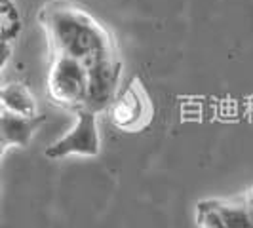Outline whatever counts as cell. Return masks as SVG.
<instances>
[{
  "instance_id": "4",
  "label": "cell",
  "mask_w": 253,
  "mask_h": 228,
  "mask_svg": "<svg viewBox=\"0 0 253 228\" xmlns=\"http://www.w3.org/2000/svg\"><path fill=\"white\" fill-rule=\"evenodd\" d=\"M99 149H101V139H99V129H97V114L80 107L76 109L75 127L57 143L50 145L46 149V156L51 160L65 158L71 154L97 156Z\"/></svg>"
},
{
  "instance_id": "8",
  "label": "cell",
  "mask_w": 253,
  "mask_h": 228,
  "mask_svg": "<svg viewBox=\"0 0 253 228\" xmlns=\"http://www.w3.org/2000/svg\"><path fill=\"white\" fill-rule=\"evenodd\" d=\"M219 203L215 200L198 203V223L204 228H227L223 217L219 213Z\"/></svg>"
},
{
  "instance_id": "5",
  "label": "cell",
  "mask_w": 253,
  "mask_h": 228,
  "mask_svg": "<svg viewBox=\"0 0 253 228\" xmlns=\"http://www.w3.org/2000/svg\"><path fill=\"white\" fill-rule=\"evenodd\" d=\"M114 126L122 129L139 127L145 122V101L135 88H127L120 97H116L111 105Z\"/></svg>"
},
{
  "instance_id": "10",
  "label": "cell",
  "mask_w": 253,
  "mask_h": 228,
  "mask_svg": "<svg viewBox=\"0 0 253 228\" xmlns=\"http://www.w3.org/2000/svg\"><path fill=\"white\" fill-rule=\"evenodd\" d=\"M244 205L250 209V213H253V190L248 194V198H246V202H244Z\"/></svg>"
},
{
  "instance_id": "9",
  "label": "cell",
  "mask_w": 253,
  "mask_h": 228,
  "mask_svg": "<svg viewBox=\"0 0 253 228\" xmlns=\"http://www.w3.org/2000/svg\"><path fill=\"white\" fill-rule=\"evenodd\" d=\"M10 55H12L10 42H8V40H4V38H0V69H2V67H4L6 63H8Z\"/></svg>"
},
{
  "instance_id": "11",
  "label": "cell",
  "mask_w": 253,
  "mask_h": 228,
  "mask_svg": "<svg viewBox=\"0 0 253 228\" xmlns=\"http://www.w3.org/2000/svg\"><path fill=\"white\" fill-rule=\"evenodd\" d=\"M12 13V8H6V6H0V19L2 17H8Z\"/></svg>"
},
{
  "instance_id": "6",
  "label": "cell",
  "mask_w": 253,
  "mask_h": 228,
  "mask_svg": "<svg viewBox=\"0 0 253 228\" xmlns=\"http://www.w3.org/2000/svg\"><path fill=\"white\" fill-rule=\"evenodd\" d=\"M40 122L42 118L38 116H21V114L2 111L0 113V137L8 143V147L10 145L27 147Z\"/></svg>"
},
{
  "instance_id": "13",
  "label": "cell",
  "mask_w": 253,
  "mask_h": 228,
  "mask_svg": "<svg viewBox=\"0 0 253 228\" xmlns=\"http://www.w3.org/2000/svg\"><path fill=\"white\" fill-rule=\"evenodd\" d=\"M0 6H6V8H13L12 0H0Z\"/></svg>"
},
{
  "instance_id": "2",
  "label": "cell",
  "mask_w": 253,
  "mask_h": 228,
  "mask_svg": "<svg viewBox=\"0 0 253 228\" xmlns=\"http://www.w3.org/2000/svg\"><path fill=\"white\" fill-rule=\"evenodd\" d=\"M88 78H86V93L82 109L99 114L107 111L116 99V89L120 80V63L114 53H107L86 63Z\"/></svg>"
},
{
  "instance_id": "12",
  "label": "cell",
  "mask_w": 253,
  "mask_h": 228,
  "mask_svg": "<svg viewBox=\"0 0 253 228\" xmlns=\"http://www.w3.org/2000/svg\"><path fill=\"white\" fill-rule=\"evenodd\" d=\"M6 149H8V143H6V141L0 137V158H2V154L6 152Z\"/></svg>"
},
{
  "instance_id": "1",
  "label": "cell",
  "mask_w": 253,
  "mask_h": 228,
  "mask_svg": "<svg viewBox=\"0 0 253 228\" xmlns=\"http://www.w3.org/2000/svg\"><path fill=\"white\" fill-rule=\"evenodd\" d=\"M42 19L57 55H69L89 63L95 57L114 53L105 29L75 6H50L42 13Z\"/></svg>"
},
{
  "instance_id": "3",
  "label": "cell",
  "mask_w": 253,
  "mask_h": 228,
  "mask_svg": "<svg viewBox=\"0 0 253 228\" xmlns=\"http://www.w3.org/2000/svg\"><path fill=\"white\" fill-rule=\"evenodd\" d=\"M86 78L88 69L84 61L69 55H55L48 82L51 99L65 107L80 109L86 93Z\"/></svg>"
},
{
  "instance_id": "7",
  "label": "cell",
  "mask_w": 253,
  "mask_h": 228,
  "mask_svg": "<svg viewBox=\"0 0 253 228\" xmlns=\"http://www.w3.org/2000/svg\"><path fill=\"white\" fill-rule=\"evenodd\" d=\"M0 105L4 111L21 116H37V101L23 84H8L0 88Z\"/></svg>"
}]
</instances>
